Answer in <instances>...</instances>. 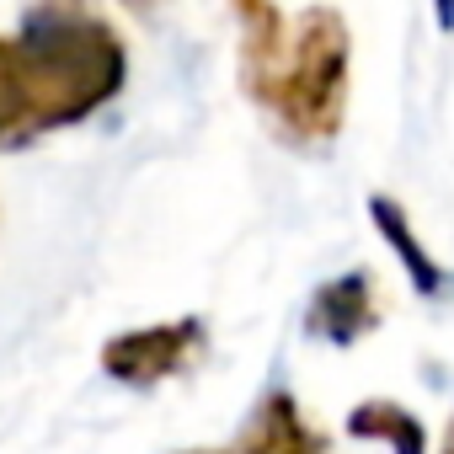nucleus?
I'll return each mask as SVG.
<instances>
[{
    "label": "nucleus",
    "mask_w": 454,
    "mask_h": 454,
    "mask_svg": "<svg viewBox=\"0 0 454 454\" xmlns=\"http://www.w3.org/2000/svg\"><path fill=\"white\" fill-rule=\"evenodd\" d=\"M129 6H160V0H129Z\"/></svg>",
    "instance_id": "obj_10"
},
{
    "label": "nucleus",
    "mask_w": 454,
    "mask_h": 454,
    "mask_svg": "<svg viewBox=\"0 0 454 454\" xmlns=\"http://www.w3.org/2000/svg\"><path fill=\"white\" fill-rule=\"evenodd\" d=\"M374 219L385 224V241H390V247L401 252V262H406V268H417L422 289H427V294H438V268H433V262H427V257L417 252V241H406L411 231H406V219H401V208H395L390 198H374Z\"/></svg>",
    "instance_id": "obj_7"
},
{
    "label": "nucleus",
    "mask_w": 454,
    "mask_h": 454,
    "mask_svg": "<svg viewBox=\"0 0 454 454\" xmlns=\"http://www.w3.org/2000/svg\"><path fill=\"white\" fill-rule=\"evenodd\" d=\"M182 454H332V443L289 390H268L236 438L214 449H182Z\"/></svg>",
    "instance_id": "obj_4"
},
{
    "label": "nucleus",
    "mask_w": 454,
    "mask_h": 454,
    "mask_svg": "<svg viewBox=\"0 0 454 454\" xmlns=\"http://www.w3.org/2000/svg\"><path fill=\"white\" fill-rule=\"evenodd\" d=\"M203 358V321L198 316H176V321H155V326H134L123 337H113L102 348V369L129 385V390H150L166 385L176 374H187Z\"/></svg>",
    "instance_id": "obj_3"
},
{
    "label": "nucleus",
    "mask_w": 454,
    "mask_h": 454,
    "mask_svg": "<svg viewBox=\"0 0 454 454\" xmlns=\"http://www.w3.org/2000/svg\"><path fill=\"white\" fill-rule=\"evenodd\" d=\"M236 75L257 118L294 150L337 145L353 86V33L337 6L284 12L278 0H231Z\"/></svg>",
    "instance_id": "obj_2"
},
{
    "label": "nucleus",
    "mask_w": 454,
    "mask_h": 454,
    "mask_svg": "<svg viewBox=\"0 0 454 454\" xmlns=\"http://www.w3.org/2000/svg\"><path fill=\"white\" fill-rule=\"evenodd\" d=\"M129 81V43L97 0H33L0 33V150L75 129Z\"/></svg>",
    "instance_id": "obj_1"
},
{
    "label": "nucleus",
    "mask_w": 454,
    "mask_h": 454,
    "mask_svg": "<svg viewBox=\"0 0 454 454\" xmlns=\"http://www.w3.org/2000/svg\"><path fill=\"white\" fill-rule=\"evenodd\" d=\"M438 454H454V417H449V427H443V443H438Z\"/></svg>",
    "instance_id": "obj_9"
},
{
    "label": "nucleus",
    "mask_w": 454,
    "mask_h": 454,
    "mask_svg": "<svg viewBox=\"0 0 454 454\" xmlns=\"http://www.w3.org/2000/svg\"><path fill=\"white\" fill-rule=\"evenodd\" d=\"M348 427L364 433V438H385V443H395L390 454H422V427H417L401 406H390V401H364V406L353 411Z\"/></svg>",
    "instance_id": "obj_6"
},
{
    "label": "nucleus",
    "mask_w": 454,
    "mask_h": 454,
    "mask_svg": "<svg viewBox=\"0 0 454 454\" xmlns=\"http://www.w3.org/2000/svg\"><path fill=\"white\" fill-rule=\"evenodd\" d=\"M369 326H374V289H369L364 273H348V278H337V284L321 289L310 332H326L332 342H353Z\"/></svg>",
    "instance_id": "obj_5"
},
{
    "label": "nucleus",
    "mask_w": 454,
    "mask_h": 454,
    "mask_svg": "<svg viewBox=\"0 0 454 454\" xmlns=\"http://www.w3.org/2000/svg\"><path fill=\"white\" fill-rule=\"evenodd\" d=\"M433 17H438V27H454V0H433Z\"/></svg>",
    "instance_id": "obj_8"
}]
</instances>
